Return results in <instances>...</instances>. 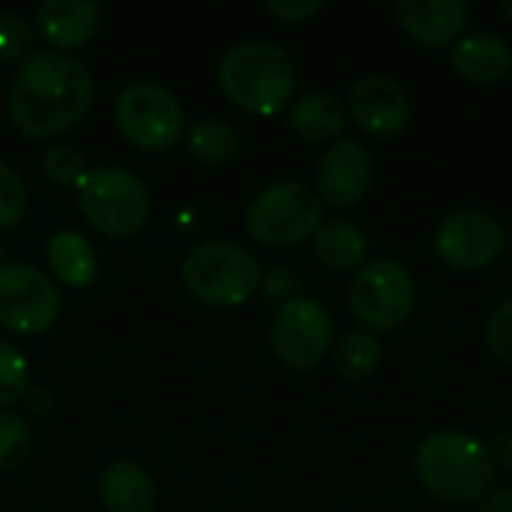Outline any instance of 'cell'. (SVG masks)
Here are the masks:
<instances>
[{"mask_svg": "<svg viewBox=\"0 0 512 512\" xmlns=\"http://www.w3.org/2000/svg\"><path fill=\"white\" fill-rule=\"evenodd\" d=\"M78 207L99 234L132 237L147 225L150 192L129 168L102 165L87 171L78 183Z\"/></svg>", "mask_w": 512, "mask_h": 512, "instance_id": "8992f818", "label": "cell"}, {"mask_svg": "<svg viewBox=\"0 0 512 512\" xmlns=\"http://www.w3.org/2000/svg\"><path fill=\"white\" fill-rule=\"evenodd\" d=\"M414 468L426 492L438 501L474 504L492 492L498 462L477 438L462 432H435L417 447Z\"/></svg>", "mask_w": 512, "mask_h": 512, "instance_id": "3957f363", "label": "cell"}, {"mask_svg": "<svg viewBox=\"0 0 512 512\" xmlns=\"http://www.w3.org/2000/svg\"><path fill=\"white\" fill-rule=\"evenodd\" d=\"M186 150L204 165H225L240 153V135L231 123L216 117H201L183 132Z\"/></svg>", "mask_w": 512, "mask_h": 512, "instance_id": "44dd1931", "label": "cell"}, {"mask_svg": "<svg viewBox=\"0 0 512 512\" xmlns=\"http://www.w3.org/2000/svg\"><path fill=\"white\" fill-rule=\"evenodd\" d=\"M222 93L249 114L270 117L282 111L297 93V63L294 57L261 39L231 45L216 69Z\"/></svg>", "mask_w": 512, "mask_h": 512, "instance_id": "7a4b0ae2", "label": "cell"}, {"mask_svg": "<svg viewBox=\"0 0 512 512\" xmlns=\"http://www.w3.org/2000/svg\"><path fill=\"white\" fill-rule=\"evenodd\" d=\"M477 512H512V489H492Z\"/></svg>", "mask_w": 512, "mask_h": 512, "instance_id": "f546056e", "label": "cell"}, {"mask_svg": "<svg viewBox=\"0 0 512 512\" xmlns=\"http://www.w3.org/2000/svg\"><path fill=\"white\" fill-rule=\"evenodd\" d=\"M93 72L66 51H33L6 96L9 120L27 138H51L75 126L93 105Z\"/></svg>", "mask_w": 512, "mask_h": 512, "instance_id": "6da1fadb", "label": "cell"}, {"mask_svg": "<svg viewBox=\"0 0 512 512\" xmlns=\"http://www.w3.org/2000/svg\"><path fill=\"white\" fill-rule=\"evenodd\" d=\"M27 387H30V372L24 354L0 339V408H9L18 399H24Z\"/></svg>", "mask_w": 512, "mask_h": 512, "instance_id": "d4e9b609", "label": "cell"}, {"mask_svg": "<svg viewBox=\"0 0 512 512\" xmlns=\"http://www.w3.org/2000/svg\"><path fill=\"white\" fill-rule=\"evenodd\" d=\"M102 9L93 0H45L36 9L39 33L54 48H81L99 30Z\"/></svg>", "mask_w": 512, "mask_h": 512, "instance_id": "9a60e30c", "label": "cell"}, {"mask_svg": "<svg viewBox=\"0 0 512 512\" xmlns=\"http://www.w3.org/2000/svg\"><path fill=\"white\" fill-rule=\"evenodd\" d=\"M486 348L495 360L512 363V297L492 309L486 321Z\"/></svg>", "mask_w": 512, "mask_h": 512, "instance_id": "83f0119b", "label": "cell"}, {"mask_svg": "<svg viewBox=\"0 0 512 512\" xmlns=\"http://www.w3.org/2000/svg\"><path fill=\"white\" fill-rule=\"evenodd\" d=\"M498 459L504 462L507 471H512V429H507V432L498 438Z\"/></svg>", "mask_w": 512, "mask_h": 512, "instance_id": "4dcf8cb0", "label": "cell"}, {"mask_svg": "<svg viewBox=\"0 0 512 512\" xmlns=\"http://www.w3.org/2000/svg\"><path fill=\"white\" fill-rule=\"evenodd\" d=\"M48 267L51 273L72 288H87L96 276V252L90 246L87 237H81L78 231H57L48 246Z\"/></svg>", "mask_w": 512, "mask_h": 512, "instance_id": "ffe728a7", "label": "cell"}, {"mask_svg": "<svg viewBox=\"0 0 512 512\" xmlns=\"http://www.w3.org/2000/svg\"><path fill=\"white\" fill-rule=\"evenodd\" d=\"M60 291L30 264L0 267V324L21 336H39L60 318Z\"/></svg>", "mask_w": 512, "mask_h": 512, "instance_id": "30bf717a", "label": "cell"}, {"mask_svg": "<svg viewBox=\"0 0 512 512\" xmlns=\"http://www.w3.org/2000/svg\"><path fill=\"white\" fill-rule=\"evenodd\" d=\"M333 363H336V372L348 381H363L369 378L378 363H381V342L369 333V330H354V333H345L339 342H336V351H333Z\"/></svg>", "mask_w": 512, "mask_h": 512, "instance_id": "7402d4cb", "label": "cell"}, {"mask_svg": "<svg viewBox=\"0 0 512 512\" xmlns=\"http://www.w3.org/2000/svg\"><path fill=\"white\" fill-rule=\"evenodd\" d=\"M312 240H315L318 261L330 270H360L366 264L369 240L354 222L345 219L321 222Z\"/></svg>", "mask_w": 512, "mask_h": 512, "instance_id": "d6986e66", "label": "cell"}, {"mask_svg": "<svg viewBox=\"0 0 512 512\" xmlns=\"http://www.w3.org/2000/svg\"><path fill=\"white\" fill-rule=\"evenodd\" d=\"M267 9L288 24H300L312 18L315 12H321V0H270Z\"/></svg>", "mask_w": 512, "mask_h": 512, "instance_id": "f1b7e54d", "label": "cell"}, {"mask_svg": "<svg viewBox=\"0 0 512 512\" xmlns=\"http://www.w3.org/2000/svg\"><path fill=\"white\" fill-rule=\"evenodd\" d=\"M348 123V105L336 93H306L291 102L288 108V129L300 135L303 141H330L336 138Z\"/></svg>", "mask_w": 512, "mask_h": 512, "instance_id": "ac0fdd59", "label": "cell"}, {"mask_svg": "<svg viewBox=\"0 0 512 512\" xmlns=\"http://www.w3.org/2000/svg\"><path fill=\"white\" fill-rule=\"evenodd\" d=\"M114 123L138 150H168L186 132L183 105L156 81H132L123 87L114 102Z\"/></svg>", "mask_w": 512, "mask_h": 512, "instance_id": "ba28073f", "label": "cell"}, {"mask_svg": "<svg viewBox=\"0 0 512 512\" xmlns=\"http://www.w3.org/2000/svg\"><path fill=\"white\" fill-rule=\"evenodd\" d=\"M450 63L462 78L474 84H495L510 75L512 51L495 33H474L453 45Z\"/></svg>", "mask_w": 512, "mask_h": 512, "instance_id": "e0dca14e", "label": "cell"}, {"mask_svg": "<svg viewBox=\"0 0 512 512\" xmlns=\"http://www.w3.org/2000/svg\"><path fill=\"white\" fill-rule=\"evenodd\" d=\"M372 186V153L354 141L339 138L330 144L318 162V198L327 207L345 210L363 201Z\"/></svg>", "mask_w": 512, "mask_h": 512, "instance_id": "7c38bea8", "label": "cell"}, {"mask_svg": "<svg viewBox=\"0 0 512 512\" xmlns=\"http://www.w3.org/2000/svg\"><path fill=\"white\" fill-rule=\"evenodd\" d=\"M348 303L354 318L369 333H384L402 327L417 306V285L405 264L378 258L363 264L348 288Z\"/></svg>", "mask_w": 512, "mask_h": 512, "instance_id": "52a82bcc", "label": "cell"}, {"mask_svg": "<svg viewBox=\"0 0 512 512\" xmlns=\"http://www.w3.org/2000/svg\"><path fill=\"white\" fill-rule=\"evenodd\" d=\"M183 285L192 297L210 306H240L264 282L261 261L240 243L231 240H201L180 264Z\"/></svg>", "mask_w": 512, "mask_h": 512, "instance_id": "277c9868", "label": "cell"}, {"mask_svg": "<svg viewBox=\"0 0 512 512\" xmlns=\"http://www.w3.org/2000/svg\"><path fill=\"white\" fill-rule=\"evenodd\" d=\"M24 204H27L24 180L12 165L0 159V228L15 225L24 216Z\"/></svg>", "mask_w": 512, "mask_h": 512, "instance_id": "4316f807", "label": "cell"}, {"mask_svg": "<svg viewBox=\"0 0 512 512\" xmlns=\"http://www.w3.org/2000/svg\"><path fill=\"white\" fill-rule=\"evenodd\" d=\"M273 354L288 369H315L333 345V318L312 297H291L279 306L270 327Z\"/></svg>", "mask_w": 512, "mask_h": 512, "instance_id": "9c48e42d", "label": "cell"}, {"mask_svg": "<svg viewBox=\"0 0 512 512\" xmlns=\"http://www.w3.org/2000/svg\"><path fill=\"white\" fill-rule=\"evenodd\" d=\"M321 222H324V204L318 192H312L300 180L270 183L246 207L249 237L273 249H288L315 237Z\"/></svg>", "mask_w": 512, "mask_h": 512, "instance_id": "5b68a950", "label": "cell"}, {"mask_svg": "<svg viewBox=\"0 0 512 512\" xmlns=\"http://www.w3.org/2000/svg\"><path fill=\"white\" fill-rule=\"evenodd\" d=\"M348 114L375 138H396L411 117L408 93L387 75H366L348 93Z\"/></svg>", "mask_w": 512, "mask_h": 512, "instance_id": "4fadbf2b", "label": "cell"}, {"mask_svg": "<svg viewBox=\"0 0 512 512\" xmlns=\"http://www.w3.org/2000/svg\"><path fill=\"white\" fill-rule=\"evenodd\" d=\"M30 426L21 414L0 411V471H15L30 453Z\"/></svg>", "mask_w": 512, "mask_h": 512, "instance_id": "cb8c5ba5", "label": "cell"}, {"mask_svg": "<svg viewBox=\"0 0 512 512\" xmlns=\"http://www.w3.org/2000/svg\"><path fill=\"white\" fill-rule=\"evenodd\" d=\"M501 12H504L507 21H512V0H504V3H501Z\"/></svg>", "mask_w": 512, "mask_h": 512, "instance_id": "1f68e13d", "label": "cell"}, {"mask_svg": "<svg viewBox=\"0 0 512 512\" xmlns=\"http://www.w3.org/2000/svg\"><path fill=\"white\" fill-rule=\"evenodd\" d=\"M99 501L108 512H153L156 507V486L153 477L138 465L117 459L99 474Z\"/></svg>", "mask_w": 512, "mask_h": 512, "instance_id": "2e32d148", "label": "cell"}, {"mask_svg": "<svg viewBox=\"0 0 512 512\" xmlns=\"http://www.w3.org/2000/svg\"><path fill=\"white\" fill-rule=\"evenodd\" d=\"M0 267H3V246H0Z\"/></svg>", "mask_w": 512, "mask_h": 512, "instance_id": "d6a6232c", "label": "cell"}, {"mask_svg": "<svg viewBox=\"0 0 512 512\" xmlns=\"http://www.w3.org/2000/svg\"><path fill=\"white\" fill-rule=\"evenodd\" d=\"M33 27L24 15L0 9V60L3 63H24L27 57H33Z\"/></svg>", "mask_w": 512, "mask_h": 512, "instance_id": "603a6c76", "label": "cell"}, {"mask_svg": "<svg viewBox=\"0 0 512 512\" xmlns=\"http://www.w3.org/2000/svg\"><path fill=\"white\" fill-rule=\"evenodd\" d=\"M435 252L453 270H483L504 252V228L483 210H459L435 234Z\"/></svg>", "mask_w": 512, "mask_h": 512, "instance_id": "8fae6325", "label": "cell"}, {"mask_svg": "<svg viewBox=\"0 0 512 512\" xmlns=\"http://www.w3.org/2000/svg\"><path fill=\"white\" fill-rule=\"evenodd\" d=\"M42 168H45L48 180H54L60 186H78L84 180V174H87L84 153L69 147V144L48 147V153L42 156Z\"/></svg>", "mask_w": 512, "mask_h": 512, "instance_id": "484cf974", "label": "cell"}, {"mask_svg": "<svg viewBox=\"0 0 512 512\" xmlns=\"http://www.w3.org/2000/svg\"><path fill=\"white\" fill-rule=\"evenodd\" d=\"M393 12L411 39L426 48H444L465 30L471 6L465 0H399Z\"/></svg>", "mask_w": 512, "mask_h": 512, "instance_id": "5bb4252c", "label": "cell"}]
</instances>
